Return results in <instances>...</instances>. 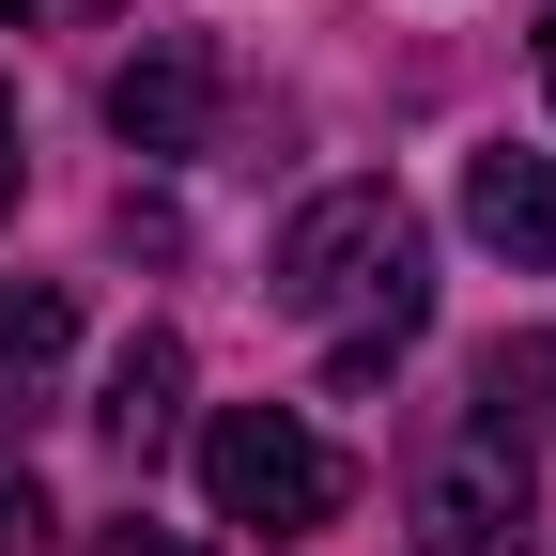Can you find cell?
Listing matches in <instances>:
<instances>
[{
  "mask_svg": "<svg viewBox=\"0 0 556 556\" xmlns=\"http://www.w3.org/2000/svg\"><path fill=\"white\" fill-rule=\"evenodd\" d=\"M278 309H294V325H340V402L387 387V356L433 325V248H417L402 186L294 201V232H278Z\"/></svg>",
  "mask_w": 556,
  "mask_h": 556,
  "instance_id": "1",
  "label": "cell"
},
{
  "mask_svg": "<svg viewBox=\"0 0 556 556\" xmlns=\"http://www.w3.org/2000/svg\"><path fill=\"white\" fill-rule=\"evenodd\" d=\"M201 495H217V526L325 541V526H340V495H356V464H340L294 402H217V417H201Z\"/></svg>",
  "mask_w": 556,
  "mask_h": 556,
  "instance_id": "2",
  "label": "cell"
},
{
  "mask_svg": "<svg viewBox=\"0 0 556 556\" xmlns=\"http://www.w3.org/2000/svg\"><path fill=\"white\" fill-rule=\"evenodd\" d=\"M541 541V495H526V448L495 417H464V433L417 464V556H526Z\"/></svg>",
  "mask_w": 556,
  "mask_h": 556,
  "instance_id": "3",
  "label": "cell"
},
{
  "mask_svg": "<svg viewBox=\"0 0 556 556\" xmlns=\"http://www.w3.org/2000/svg\"><path fill=\"white\" fill-rule=\"evenodd\" d=\"M109 124H124V155H201V124H217V47H201V31H155L109 78Z\"/></svg>",
  "mask_w": 556,
  "mask_h": 556,
  "instance_id": "4",
  "label": "cell"
},
{
  "mask_svg": "<svg viewBox=\"0 0 556 556\" xmlns=\"http://www.w3.org/2000/svg\"><path fill=\"white\" fill-rule=\"evenodd\" d=\"M93 433H109L139 479L170 464V433H186V340H124V356H109V402H93Z\"/></svg>",
  "mask_w": 556,
  "mask_h": 556,
  "instance_id": "5",
  "label": "cell"
},
{
  "mask_svg": "<svg viewBox=\"0 0 556 556\" xmlns=\"http://www.w3.org/2000/svg\"><path fill=\"white\" fill-rule=\"evenodd\" d=\"M464 232L495 263H556V155H464Z\"/></svg>",
  "mask_w": 556,
  "mask_h": 556,
  "instance_id": "6",
  "label": "cell"
},
{
  "mask_svg": "<svg viewBox=\"0 0 556 556\" xmlns=\"http://www.w3.org/2000/svg\"><path fill=\"white\" fill-rule=\"evenodd\" d=\"M479 417H495L510 448H556V325H510L495 356H479Z\"/></svg>",
  "mask_w": 556,
  "mask_h": 556,
  "instance_id": "7",
  "label": "cell"
},
{
  "mask_svg": "<svg viewBox=\"0 0 556 556\" xmlns=\"http://www.w3.org/2000/svg\"><path fill=\"white\" fill-rule=\"evenodd\" d=\"M62 325H78V309H62V278H31V294L0 278V417H31V402H47V356H62Z\"/></svg>",
  "mask_w": 556,
  "mask_h": 556,
  "instance_id": "8",
  "label": "cell"
},
{
  "mask_svg": "<svg viewBox=\"0 0 556 556\" xmlns=\"http://www.w3.org/2000/svg\"><path fill=\"white\" fill-rule=\"evenodd\" d=\"M47 526H62V510L31 495V464H0V556H47Z\"/></svg>",
  "mask_w": 556,
  "mask_h": 556,
  "instance_id": "9",
  "label": "cell"
},
{
  "mask_svg": "<svg viewBox=\"0 0 556 556\" xmlns=\"http://www.w3.org/2000/svg\"><path fill=\"white\" fill-rule=\"evenodd\" d=\"M93 556H201V541H186V526H155V510H124V526H109Z\"/></svg>",
  "mask_w": 556,
  "mask_h": 556,
  "instance_id": "10",
  "label": "cell"
},
{
  "mask_svg": "<svg viewBox=\"0 0 556 556\" xmlns=\"http://www.w3.org/2000/svg\"><path fill=\"white\" fill-rule=\"evenodd\" d=\"M0 217H16V78H0Z\"/></svg>",
  "mask_w": 556,
  "mask_h": 556,
  "instance_id": "11",
  "label": "cell"
},
{
  "mask_svg": "<svg viewBox=\"0 0 556 556\" xmlns=\"http://www.w3.org/2000/svg\"><path fill=\"white\" fill-rule=\"evenodd\" d=\"M541 93H556V0H541Z\"/></svg>",
  "mask_w": 556,
  "mask_h": 556,
  "instance_id": "12",
  "label": "cell"
},
{
  "mask_svg": "<svg viewBox=\"0 0 556 556\" xmlns=\"http://www.w3.org/2000/svg\"><path fill=\"white\" fill-rule=\"evenodd\" d=\"M16 16H31V0H0V31H16Z\"/></svg>",
  "mask_w": 556,
  "mask_h": 556,
  "instance_id": "13",
  "label": "cell"
}]
</instances>
